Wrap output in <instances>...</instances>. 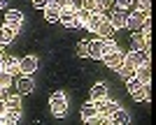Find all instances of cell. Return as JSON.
<instances>
[{
	"label": "cell",
	"mask_w": 156,
	"mask_h": 125,
	"mask_svg": "<svg viewBox=\"0 0 156 125\" xmlns=\"http://www.w3.org/2000/svg\"><path fill=\"white\" fill-rule=\"evenodd\" d=\"M58 21L65 28H82V21L77 19V5L72 0H61V16Z\"/></svg>",
	"instance_id": "cell-1"
},
{
	"label": "cell",
	"mask_w": 156,
	"mask_h": 125,
	"mask_svg": "<svg viewBox=\"0 0 156 125\" xmlns=\"http://www.w3.org/2000/svg\"><path fill=\"white\" fill-rule=\"evenodd\" d=\"M128 84V93H130V97L135 100V102H142V100H149L151 97V93H149V84H142L140 79H128L126 81Z\"/></svg>",
	"instance_id": "cell-2"
},
{
	"label": "cell",
	"mask_w": 156,
	"mask_h": 125,
	"mask_svg": "<svg viewBox=\"0 0 156 125\" xmlns=\"http://www.w3.org/2000/svg\"><path fill=\"white\" fill-rule=\"evenodd\" d=\"M49 109H51L54 116H63L68 111V97H65V93L56 90L51 93V97H49Z\"/></svg>",
	"instance_id": "cell-3"
},
{
	"label": "cell",
	"mask_w": 156,
	"mask_h": 125,
	"mask_svg": "<svg viewBox=\"0 0 156 125\" xmlns=\"http://www.w3.org/2000/svg\"><path fill=\"white\" fill-rule=\"evenodd\" d=\"M144 19H149V12H142V9H137V12H130L128 14V21H126V28L137 33V30H142V23Z\"/></svg>",
	"instance_id": "cell-4"
},
{
	"label": "cell",
	"mask_w": 156,
	"mask_h": 125,
	"mask_svg": "<svg viewBox=\"0 0 156 125\" xmlns=\"http://www.w3.org/2000/svg\"><path fill=\"white\" fill-rule=\"evenodd\" d=\"M130 44H133V49H137V51H149L151 49V35H144V33H133V37H130Z\"/></svg>",
	"instance_id": "cell-5"
},
{
	"label": "cell",
	"mask_w": 156,
	"mask_h": 125,
	"mask_svg": "<svg viewBox=\"0 0 156 125\" xmlns=\"http://www.w3.org/2000/svg\"><path fill=\"white\" fill-rule=\"evenodd\" d=\"M93 104H96L98 113H103V116H107V118H110V113L114 111V109H119V104H117V102H112V100H107V95L100 97V100H93Z\"/></svg>",
	"instance_id": "cell-6"
},
{
	"label": "cell",
	"mask_w": 156,
	"mask_h": 125,
	"mask_svg": "<svg viewBox=\"0 0 156 125\" xmlns=\"http://www.w3.org/2000/svg\"><path fill=\"white\" fill-rule=\"evenodd\" d=\"M58 16H61V0H49L44 7V19L49 23H56Z\"/></svg>",
	"instance_id": "cell-7"
},
{
	"label": "cell",
	"mask_w": 156,
	"mask_h": 125,
	"mask_svg": "<svg viewBox=\"0 0 156 125\" xmlns=\"http://www.w3.org/2000/svg\"><path fill=\"white\" fill-rule=\"evenodd\" d=\"M103 60H105V65H107V67L117 70V67L124 63V53L119 51V49H112V51H107V53L103 56Z\"/></svg>",
	"instance_id": "cell-8"
},
{
	"label": "cell",
	"mask_w": 156,
	"mask_h": 125,
	"mask_svg": "<svg viewBox=\"0 0 156 125\" xmlns=\"http://www.w3.org/2000/svg\"><path fill=\"white\" fill-rule=\"evenodd\" d=\"M33 88H35L33 74H21L19 81H16V93H19V95H28V93H33Z\"/></svg>",
	"instance_id": "cell-9"
},
{
	"label": "cell",
	"mask_w": 156,
	"mask_h": 125,
	"mask_svg": "<svg viewBox=\"0 0 156 125\" xmlns=\"http://www.w3.org/2000/svg\"><path fill=\"white\" fill-rule=\"evenodd\" d=\"M37 70V58L35 56H23L19 58V72L21 74H33Z\"/></svg>",
	"instance_id": "cell-10"
},
{
	"label": "cell",
	"mask_w": 156,
	"mask_h": 125,
	"mask_svg": "<svg viewBox=\"0 0 156 125\" xmlns=\"http://www.w3.org/2000/svg\"><path fill=\"white\" fill-rule=\"evenodd\" d=\"M0 70H5V72H9L14 77V74L19 72V58H14V56H2L0 58Z\"/></svg>",
	"instance_id": "cell-11"
},
{
	"label": "cell",
	"mask_w": 156,
	"mask_h": 125,
	"mask_svg": "<svg viewBox=\"0 0 156 125\" xmlns=\"http://www.w3.org/2000/svg\"><path fill=\"white\" fill-rule=\"evenodd\" d=\"M124 60H128L130 65H142V63H149V51H137V49H133V51L128 53V56H124Z\"/></svg>",
	"instance_id": "cell-12"
},
{
	"label": "cell",
	"mask_w": 156,
	"mask_h": 125,
	"mask_svg": "<svg viewBox=\"0 0 156 125\" xmlns=\"http://www.w3.org/2000/svg\"><path fill=\"white\" fill-rule=\"evenodd\" d=\"M5 23L19 30L21 23H23V14H21L19 9H7V12H5Z\"/></svg>",
	"instance_id": "cell-13"
},
{
	"label": "cell",
	"mask_w": 156,
	"mask_h": 125,
	"mask_svg": "<svg viewBox=\"0 0 156 125\" xmlns=\"http://www.w3.org/2000/svg\"><path fill=\"white\" fill-rule=\"evenodd\" d=\"M103 56H105V44H103V37H100V40L89 42V58L103 60Z\"/></svg>",
	"instance_id": "cell-14"
},
{
	"label": "cell",
	"mask_w": 156,
	"mask_h": 125,
	"mask_svg": "<svg viewBox=\"0 0 156 125\" xmlns=\"http://www.w3.org/2000/svg\"><path fill=\"white\" fill-rule=\"evenodd\" d=\"M16 33H19L16 28H12V26H7V23H5V26L0 28V44H2V46H7L9 42H14Z\"/></svg>",
	"instance_id": "cell-15"
},
{
	"label": "cell",
	"mask_w": 156,
	"mask_h": 125,
	"mask_svg": "<svg viewBox=\"0 0 156 125\" xmlns=\"http://www.w3.org/2000/svg\"><path fill=\"white\" fill-rule=\"evenodd\" d=\"M126 21H128V12L126 9H119V12H112V16H110V23L114 28H126Z\"/></svg>",
	"instance_id": "cell-16"
},
{
	"label": "cell",
	"mask_w": 156,
	"mask_h": 125,
	"mask_svg": "<svg viewBox=\"0 0 156 125\" xmlns=\"http://www.w3.org/2000/svg\"><path fill=\"white\" fill-rule=\"evenodd\" d=\"M96 33L100 35V37H114V33H117V28L112 26V23H110V19L105 16V19L100 21V26L96 28Z\"/></svg>",
	"instance_id": "cell-17"
},
{
	"label": "cell",
	"mask_w": 156,
	"mask_h": 125,
	"mask_svg": "<svg viewBox=\"0 0 156 125\" xmlns=\"http://www.w3.org/2000/svg\"><path fill=\"white\" fill-rule=\"evenodd\" d=\"M135 79H140L142 84H149V81H151V67H149V63H142V65L135 67Z\"/></svg>",
	"instance_id": "cell-18"
},
{
	"label": "cell",
	"mask_w": 156,
	"mask_h": 125,
	"mask_svg": "<svg viewBox=\"0 0 156 125\" xmlns=\"http://www.w3.org/2000/svg\"><path fill=\"white\" fill-rule=\"evenodd\" d=\"M19 118H21V111H16V109H7V107H5V111H2V116H0V125H12V123H16Z\"/></svg>",
	"instance_id": "cell-19"
},
{
	"label": "cell",
	"mask_w": 156,
	"mask_h": 125,
	"mask_svg": "<svg viewBox=\"0 0 156 125\" xmlns=\"http://www.w3.org/2000/svg\"><path fill=\"white\" fill-rule=\"evenodd\" d=\"M117 72H119V77H121L124 81H128V79H133V77H135V65H130L128 60H124V63L117 67Z\"/></svg>",
	"instance_id": "cell-20"
},
{
	"label": "cell",
	"mask_w": 156,
	"mask_h": 125,
	"mask_svg": "<svg viewBox=\"0 0 156 125\" xmlns=\"http://www.w3.org/2000/svg\"><path fill=\"white\" fill-rule=\"evenodd\" d=\"M128 113L124 111V109H114V111L110 113V125H126L128 123Z\"/></svg>",
	"instance_id": "cell-21"
},
{
	"label": "cell",
	"mask_w": 156,
	"mask_h": 125,
	"mask_svg": "<svg viewBox=\"0 0 156 125\" xmlns=\"http://www.w3.org/2000/svg\"><path fill=\"white\" fill-rule=\"evenodd\" d=\"M105 19V14L103 12H91V16H89V21L84 23V28H89V30H93L96 33V28L100 26V21Z\"/></svg>",
	"instance_id": "cell-22"
},
{
	"label": "cell",
	"mask_w": 156,
	"mask_h": 125,
	"mask_svg": "<svg viewBox=\"0 0 156 125\" xmlns=\"http://www.w3.org/2000/svg\"><path fill=\"white\" fill-rule=\"evenodd\" d=\"M5 107H7V109H16V111H21V95H19V93H16V95L9 93V95L5 97Z\"/></svg>",
	"instance_id": "cell-23"
},
{
	"label": "cell",
	"mask_w": 156,
	"mask_h": 125,
	"mask_svg": "<svg viewBox=\"0 0 156 125\" xmlns=\"http://www.w3.org/2000/svg\"><path fill=\"white\" fill-rule=\"evenodd\" d=\"M105 95H107V84H103V81H100V84H96V86L91 88V102H93V100L105 97Z\"/></svg>",
	"instance_id": "cell-24"
},
{
	"label": "cell",
	"mask_w": 156,
	"mask_h": 125,
	"mask_svg": "<svg viewBox=\"0 0 156 125\" xmlns=\"http://www.w3.org/2000/svg\"><path fill=\"white\" fill-rule=\"evenodd\" d=\"M96 113H98V109H96V104H93V102H91V104H84V107H82V120H84V123H89V120H91Z\"/></svg>",
	"instance_id": "cell-25"
},
{
	"label": "cell",
	"mask_w": 156,
	"mask_h": 125,
	"mask_svg": "<svg viewBox=\"0 0 156 125\" xmlns=\"http://www.w3.org/2000/svg\"><path fill=\"white\" fill-rule=\"evenodd\" d=\"M77 56H79V58H89V42H79V44H77Z\"/></svg>",
	"instance_id": "cell-26"
},
{
	"label": "cell",
	"mask_w": 156,
	"mask_h": 125,
	"mask_svg": "<svg viewBox=\"0 0 156 125\" xmlns=\"http://www.w3.org/2000/svg\"><path fill=\"white\" fill-rule=\"evenodd\" d=\"M12 79H14V77H12L9 72L0 70V86H5V88H7V86H12Z\"/></svg>",
	"instance_id": "cell-27"
},
{
	"label": "cell",
	"mask_w": 156,
	"mask_h": 125,
	"mask_svg": "<svg viewBox=\"0 0 156 125\" xmlns=\"http://www.w3.org/2000/svg\"><path fill=\"white\" fill-rule=\"evenodd\" d=\"M98 2V12H110V7H112V2H114V0H96Z\"/></svg>",
	"instance_id": "cell-28"
},
{
	"label": "cell",
	"mask_w": 156,
	"mask_h": 125,
	"mask_svg": "<svg viewBox=\"0 0 156 125\" xmlns=\"http://www.w3.org/2000/svg\"><path fill=\"white\" fill-rule=\"evenodd\" d=\"M82 7H84V9H89V12H98V2H96V0H84V2H82Z\"/></svg>",
	"instance_id": "cell-29"
},
{
	"label": "cell",
	"mask_w": 156,
	"mask_h": 125,
	"mask_svg": "<svg viewBox=\"0 0 156 125\" xmlns=\"http://www.w3.org/2000/svg\"><path fill=\"white\" fill-rule=\"evenodd\" d=\"M140 9L142 12H151V0H140Z\"/></svg>",
	"instance_id": "cell-30"
},
{
	"label": "cell",
	"mask_w": 156,
	"mask_h": 125,
	"mask_svg": "<svg viewBox=\"0 0 156 125\" xmlns=\"http://www.w3.org/2000/svg\"><path fill=\"white\" fill-rule=\"evenodd\" d=\"M47 2H49V0H33V7H37V9H44Z\"/></svg>",
	"instance_id": "cell-31"
},
{
	"label": "cell",
	"mask_w": 156,
	"mask_h": 125,
	"mask_svg": "<svg viewBox=\"0 0 156 125\" xmlns=\"http://www.w3.org/2000/svg\"><path fill=\"white\" fill-rule=\"evenodd\" d=\"M114 2H117V5L121 7V9H128V7H130V2H133V0H114Z\"/></svg>",
	"instance_id": "cell-32"
},
{
	"label": "cell",
	"mask_w": 156,
	"mask_h": 125,
	"mask_svg": "<svg viewBox=\"0 0 156 125\" xmlns=\"http://www.w3.org/2000/svg\"><path fill=\"white\" fill-rule=\"evenodd\" d=\"M7 95H9V90H7L5 86H0V100H5V97H7Z\"/></svg>",
	"instance_id": "cell-33"
},
{
	"label": "cell",
	"mask_w": 156,
	"mask_h": 125,
	"mask_svg": "<svg viewBox=\"0 0 156 125\" xmlns=\"http://www.w3.org/2000/svg\"><path fill=\"white\" fill-rule=\"evenodd\" d=\"M2 111H5V100H0V116H2Z\"/></svg>",
	"instance_id": "cell-34"
},
{
	"label": "cell",
	"mask_w": 156,
	"mask_h": 125,
	"mask_svg": "<svg viewBox=\"0 0 156 125\" xmlns=\"http://www.w3.org/2000/svg\"><path fill=\"white\" fill-rule=\"evenodd\" d=\"M7 7V0H0V9H5Z\"/></svg>",
	"instance_id": "cell-35"
},
{
	"label": "cell",
	"mask_w": 156,
	"mask_h": 125,
	"mask_svg": "<svg viewBox=\"0 0 156 125\" xmlns=\"http://www.w3.org/2000/svg\"><path fill=\"white\" fill-rule=\"evenodd\" d=\"M2 56H5V49H2V44H0V58H2Z\"/></svg>",
	"instance_id": "cell-36"
}]
</instances>
